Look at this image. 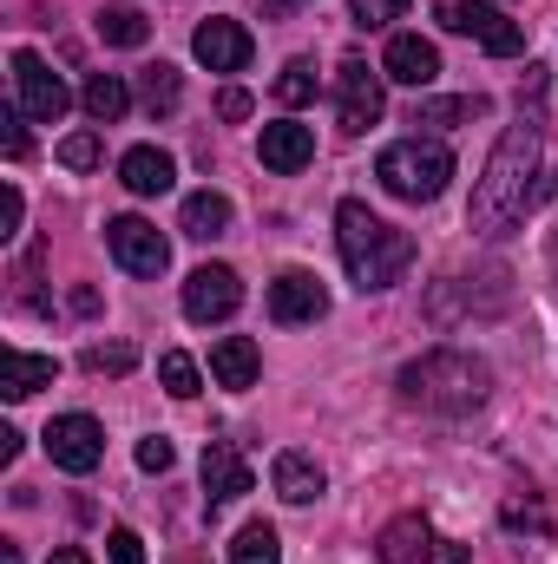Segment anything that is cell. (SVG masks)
<instances>
[{
  "instance_id": "1",
  "label": "cell",
  "mask_w": 558,
  "mask_h": 564,
  "mask_svg": "<svg viewBox=\"0 0 558 564\" xmlns=\"http://www.w3.org/2000/svg\"><path fill=\"white\" fill-rule=\"evenodd\" d=\"M533 177H539V126L519 119V126H506L500 144H493V158H486V171H480V184H473L466 224H473L480 237H506L513 224H526V210H533V197H539Z\"/></svg>"
},
{
  "instance_id": "2",
  "label": "cell",
  "mask_w": 558,
  "mask_h": 564,
  "mask_svg": "<svg viewBox=\"0 0 558 564\" xmlns=\"http://www.w3.org/2000/svg\"><path fill=\"white\" fill-rule=\"evenodd\" d=\"M335 250H342V270L355 276L362 295L401 282V270L415 263V237L395 230V224H382V217H375L368 204H355V197L335 210Z\"/></svg>"
},
{
  "instance_id": "3",
  "label": "cell",
  "mask_w": 558,
  "mask_h": 564,
  "mask_svg": "<svg viewBox=\"0 0 558 564\" xmlns=\"http://www.w3.org/2000/svg\"><path fill=\"white\" fill-rule=\"evenodd\" d=\"M401 401L427 408V414H473L486 394H493V368L466 348H427L420 361L401 368Z\"/></svg>"
},
{
  "instance_id": "4",
  "label": "cell",
  "mask_w": 558,
  "mask_h": 564,
  "mask_svg": "<svg viewBox=\"0 0 558 564\" xmlns=\"http://www.w3.org/2000/svg\"><path fill=\"white\" fill-rule=\"evenodd\" d=\"M375 177H382L395 197H408V204H433V197L447 191V177H453V151L433 144V139H401L375 158Z\"/></svg>"
},
{
  "instance_id": "5",
  "label": "cell",
  "mask_w": 558,
  "mask_h": 564,
  "mask_svg": "<svg viewBox=\"0 0 558 564\" xmlns=\"http://www.w3.org/2000/svg\"><path fill=\"white\" fill-rule=\"evenodd\" d=\"M433 20H440L447 33H460V40H480V46L500 53V59L526 46V33H519L493 0H433Z\"/></svg>"
},
{
  "instance_id": "6",
  "label": "cell",
  "mask_w": 558,
  "mask_h": 564,
  "mask_svg": "<svg viewBox=\"0 0 558 564\" xmlns=\"http://www.w3.org/2000/svg\"><path fill=\"white\" fill-rule=\"evenodd\" d=\"M375 552H382V564H466V545L440 539L420 512L388 519V525H382V539H375Z\"/></svg>"
},
{
  "instance_id": "7",
  "label": "cell",
  "mask_w": 558,
  "mask_h": 564,
  "mask_svg": "<svg viewBox=\"0 0 558 564\" xmlns=\"http://www.w3.org/2000/svg\"><path fill=\"white\" fill-rule=\"evenodd\" d=\"M382 106H388L382 73H368V59L348 53V59L335 66V119H342V132H368V126L382 119Z\"/></svg>"
},
{
  "instance_id": "8",
  "label": "cell",
  "mask_w": 558,
  "mask_h": 564,
  "mask_svg": "<svg viewBox=\"0 0 558 564\" xmlns=\"http://www.w3.org/2000/svg\"><path fill=\"white\" fill-rule=\"evenodd\" d=\"M13 106H20L26 119L53 126V119L73 106V93H66V79H60L40 53H13Z\"/></svg>"
},
{
  "instance_id": "9",
  "label": "cell",
  "mask_w": 558,
  "mask_h": 564,
  "mask_svg": "<svg viewBox=\"0 0 558 564\" xmlns=\"http://www.w3.org/2000/svg\"><path fill=\"white\" fill-rule=\"evenodd\" d=\"M106 250H112V263L126 276H164V263H171V243L144 217H112L106 224Z\"/></svg>"
},
{
  "instance_id": "10",
  "label": "cell",
  "mask_w": 558,
  "mask_h": 564,
  "mask_svg": "<svg viewBox=\"0 0 558 564\" xmlns=\"http://www.w3.org/2000/svg\"><path fill=\"white\" fill-rule=\"evenodd\" d=\"M46 459L60 466V473H93L99 459H106V433L93 414H60V421L46 426Z\"/></svg>"
},
{
  "instance_id": "11",
  "label": "cell",
  "mask_w": 558,
  "mask_h": 564,
  "mask_svg": "<svg viewBox=\"0 0 558 564\" xmlns=\"http://www.w3.org/2000/svg\"><path fill=\"white\" fill-rule=\"evenodd\" d=\"M237 302H244V282H237V270H224V263H204V270L184 276V315L191 322H230Z\"/></svg>"
},
{
  "instance_id": "12",
  "label": "cell",
  "mask_w": 558,
  "mask_h": 564,
  "mask_svg": "<svg viewBox=\"0 0 558 564\" xmlns=\"http://www.w3.org/2000/svg\"><path fill=\"white\" fill-rule=\"evenodd\" d=\"M270 315H277L282 328H296V322H322L329 315V289L315 270H282L270 282Z\"/></svg>"
},
{
  "instance_id": "13",
  "label": "cell",
  "mask_w": 558,
  "mask_h": 564,
  "mask_svg": "<svg viewBox=\"0 0 558 564\" xmlns=\"http://www.w3.org/2000/svg\"><path fill=\"white\" fill-rule=\"evenodd\" d=\"M382 79H395V86H433L440 79V46L433 40H420V33H395L388 40V53H382Z\"/></svg>"
},
{
  "instance_id": "14",
  "label": "cell",
  "mask_w": 558,
  "mask_h": 564,
  "mask_svg": "<svg viewBox=\"0 0 558 564\" xmlns=\"http://www.w3.org/2000/svg\"><path fill=\"white\" fill-rule=\"evenodd\" d=\"M191 53H197L211 73H244V66H250V33H244L237 20H204V26L191 33Z\"/></svg>"
},
{
  "instance_id": "15",
  "label": "cell",
  "mask_w": 558,
  "mask_h": 564,
  "mask_svg": "<svg viewBox=\"0 0 558 564\" xmlns=\"http://www.w3.org/2000/svg\"><path fill=\"white\" fill-rule=\"evenodd\" d=\"M244 492H250L244 453H237L230 440H211V446H204V506L217 512V506H230V499H244Z\"/></svg>"
},
{
  "instance_id": "16",
  "label": "cell",
  "mask_w": 558,
  "mask_h": 564,
  "mask_svg": "<svg viewBox=\"0 0 558 564\" xmlns=\"http://www.w3.org/2000/svg\"><path fill=\"white\" fill-rule=\"evenodd\" d=\"M257 158H264V171H277V177H296V171L315 158V132H309V126H296V119H277V126H264V139H257Z\"/></svg>"
},
{
  "instance_id": "17",
  "label": "cell",
  "mask_w": 558,
  "mask_h": 564,
  "mask_svg": "<svg viewBox=\"0 0 558 564\" xmlns=\"http://www.w3.org/2000/svg\"><path fill=\"white\" fill-rule=\"evenodd\" d=\"M119 184H126L132 197H164V191L178 184V164H171V151H158V144H132V151L119 158Z\"/></svg>"
},
{
  "instance_id": "18",
  "label": "cell",
  "mask_w": 558,
  "mask_h": 564,
  "mask_svg": "<svg viewBox=\"0 0 558 564\" xmlns=\"http://www.w3.org/2000/svg\"><path fill=\"white\" fill-rule=\"evenodd\" d=\"M257 368H264V355H257V341H250V335H224V341L211 348V381H217V388H230V394L257 388Z\"/></svg>"
},
{
  "instance_id": "19",
  "label": "cell",
  "mask_w": 558,
  "mask_h": 564,
  "mask_svg": "<svg viewBox=\"0 0 558 564\" xmlns=\"http://www.w3.org/2000/svg\"><path fill=\"white\" fill-rule=\"evenodd\" d=\"M53 375H60L53 355H26V348H7V355H0V394H7V401H26V394L53 388Z\"/></svg>"
},
{
  "instance_id": "20",
  "label": "cell",
  "mask_w": 558,
  "mask_h": 564,
  "mask_svg": "<svg viewBox=\"0 0 558 564\" xmlns=\"http://www.w3.org/2000/svg\"><path fill=\"white\" fill-rule=\"evenodd\" d=\"M178 230H184V237H197V243L224 237V230H230V197H224V191H191V197H184V210H178Z\"/></svg>"
},
{
  "instance_id": "21",
  "label": "cell",
  "mask_w": 558,
  "mask_h": 564,
  "mask_svg": "<svg viewBox=\"0 0 558 564\" xmlns=\"http://www.w3.org/2000/svg\"><path fill=\"white\" fill-rule=\"evenodd\" d=\"M270 479H277V492L289 506H309V499H322V466L309 459V453H277V466H270Z\"/></svg>"
},
{
  "instance_id": "22",
  "label": "cell",
  "mask_w": 558,
  "mask_h": 564,
  "mask_svg": "<svg viewBox=\"0 0 558 564\" xmlns=\"http://www.w3.org/2000/svg\"><path fill=\"white\" fill-rule=\"evenodd\" d=\"M79 99H86V119H93V126H119L126 106H132V86H126L119 73H93Z\"/></svg>"
},
{
  "instance_id": "23",
  "label": "cell",
  "mask_w": 558,
  "mask_h": 564,
  "mask_svg": "<svg viewBox=\"0 0 558 564\" xmlns=\"http://www.w3.org/2000/svg\"><path fill=\"white\" fill-rule=\"evenodd\" d=\"M139 99H144V112L151 119H171L178 112V99H184V79H178V66H144V79H139Z\"/></svg>"
},
{
  "instance_id": "24",
  "label": "cell",
  "mask_w": 558,
  "mask_h": 564,
  "mask_svg": "<svg viewBox=\"0 0 558 564\" xmlns=\"http://www.w3.org/2000/svg\"><path fill=\"white\" fill-rule=\"evenodd\" d=\"M93 26H99L106 46H144V40H151V20H144L139 7H99Z\"/></svg>"
},
{
  "instance_id": "25",
  "label": "cell",
  "mask_w": 558,
  "mask_h": 564,
  "mask_svg": "<svg viewBox=\"0 0 558 564\" xmlns=\"http://www.w3.org/2000/svg\"><path fill=\"white\" fill-rule=\"evenodd\" d=\"M230 564H282V539H277V525H244L237 532V545H230Z\"/></svg>"
},
{
  "instance_id": "26",
  "label": "cell",
  "mask_w": 558,
  "mask_h": 564,
  "mask_svg": "<svg viewBox=\"0 0 558 564\" xmlns=\"http://www.w3.org/2000/svg\"><path fill=\"white\" fill-rule=\"evenodd\" d=\"M158 381H164V394H171V401H191V394L204 388L197 361H191V355H178V348H164V355H158Z\"/></svg>"
},
{
  "instance_id": "27",
  "label": "cell",
  "mask_w": 558,
  "mask_h": 564,
  "mask_svg": "<svg viewBox=\"0 0 558 564\" xmlns=\"http://www.w3.org/2000/svg\"><path fill=\"white\" fill-rule=\"evenodd\" d=\"M480 112H486L480 93H466V99H420L415 126H460V119H480Z\"/></svg>"
},
{
  "instance_id": "28",
  "label": "cell",
  "mask_w": 558,
  "mask_h": 564,
  "mask_svg": "<svg viewBox=\"0 0 558 564\" xmlns=\"http://www.w3.org/2000/svg\"><path fill=\"white\" fill-rule=\"evenodd\" d=\"M277 99L282 106H309V99H315V66H309V59H289L277 73Z\"/></svg>"
},
{
  "instance_id": "29",
  "label": "cell",
  "mask_w": 558,
  "mask_h": 564,
  "mask_svg": "<svg viewBox=\"0 0 558 564\" xmlns=\"http://www.w3.org/2000/svg\"><path fill=\"white\" fill-rule=\"evenodd\" d=\"M86 368L93 375H132L139 368V348L132 341H99V348H86Z\"/></svg>"
},
{
  "instance_id": "30",
  "label": "cell",
  "mask_w": 558,
  "mask_h": 564,
  "mask_svg": "<svg viewBox=\"0 0 558 564\" xmlns=\"http://www.w3.org/2000/svg\"><path fill=\"white\" fill-rule=\"evenodd\" d=\"M500 519H506V532H539V539L552 532V512H546L533 492H526V499H506V512H500Z\"/></svg>"
},
{
  "instance_id": "31",
  "label": "cell",
  "mask_w": 558,
  "mask_h": 564,
  "mask_svg": "<svg viewBox=\"0 0 558 564\" xmlns=\"http://www.w3.org/2000/svg\"><path fill=\"white\" fill-rule=\"evenodd\" d=\"M99 158H106V151H99V139H93V132H73V139H60V164H66V171H93Z\"/></svg>"
},
{
  "instance_id": "32",
  "label": "cell",
  "mask_w": 558,
  "mask_h": 564,
  "mask_svg": "<svg viewBox=\"0 0 558 564\" xmlns=\"http://www.w3.org/2000/svg\"><path fill=\"white\" fill-rule=\"evenodd\" d=\"M348 13H355L362 26H388V20L408 13V0H348Z\"/></svg>"
},
{
  "instance_id": "33",
  "label": "cell",
  "mask_w": 558,
  "mask_h": 564,
  "mask_svg": "<svg viewBox=\"0 0 558 564\" xmlns=\"http://www.w3.org/2000/svg\"><path fill=\"white\" fill-rule=\"evenodd\" d=\"M171 459H178V453H171V440H164V433L139 440V466H144V473H171Z\"/></svg>"
},
{
  "instance_id": "34",
  "label": "cell",
  "mask_w": 558,
  "mask_h": 564,
  "mask_svg": "<svg viewBox=\"0 0 558 564\" xmlns=\"http://www.w3.org/2000/svg\"><path fill=\"white\" fill-rule=\"evenodd\" d=\"M106 558H112V564H144V545H139V532H126V525H119V532L106 539Z\"/></svg>"
},
{
  "instance_id": "35",
  "label": "cell",
  "mask_w": 558,
  "mask_h": 564,
  "mask_svg": "<svg viewBox=\"0 0 558 564\" xmlns=\"http://www.w3.org/2000/svg\"><path fill=\"white\" fill-rule=\"evenodd\" d=\"M217 119H250V93L244 86H224L217 93Z\"/></svg>"
},
{
  "instance_id": "36",
  "label": "cell",
  "mask_w": 558,
  "mask_h": 564,
  "mask_svg": "<svg viewBox=\"0 0 558 564\" xmlns=\"http://www.w3.org/2000/svg\"><path fill=\"white\" fill-rule=\"evenodd\" d=\"M20 217H26V204H20V191L7 184V191H0V237H13V230H20Z\"/></svg>"
},
{
  "instance_id": "37",
  "label": "cell",
  "mask_w": 558,
  "mask_h": 564,
  "mask_svg": "<svg viewBox=\"0 0 558 564\" xmlns=\"http://www.w3.org/2000/svg\"><path fill=\"white\" fill-rule=\"evenodd\" d=\"M20 119H26L20 106H7V112H0V126H7V158H26V132H20Z\"/></svg>"
},
{
  "instance_id": "38",
  "label": "cell",
  "mask_w": 558,
  "mask_h": 564,
  "mask_svg": "<svg viewBox=\"0 0 558 564\" xmlns=\"http://www.w3.org/2000/svg\"><path fill=\"white\" fill-rule=\"evenodd\" d=\"M302 7H309V0H264V13H270V20H289V13H302Z\"/></svg>"
},
{
  "instance_id": "39",
  "label": "cell",
  "mask_w": 558,
  "mask_h": 564,
  "mask_svg": "<svg viewBox=\"0 0 558 564\" xmlns=\"http://www.w3.org/2000/svg\"><path fill=\"white\" fill-rule=\"evenodd\" d=\"M0 459H7V466L20 459V433H13V426H0Z\"/></svg>"
},
{
  "instance_id": "40",
  "label": "cell",
  "mask_w": 558,
  "mask_h": 564,
  "mask_svg": "<svg viewBox=\"0 0 558 564\" xmlns=\"http://www.w3.org/2000/svg\"><path fill=\"white\" fill-rule=\"evenodd\" d=\"M46 564H93V558H86L79 545H60V552H53V558H46Z\"/></svg>"
}]
</instances>
